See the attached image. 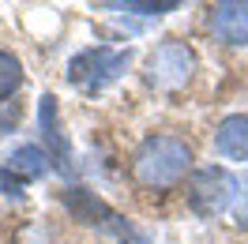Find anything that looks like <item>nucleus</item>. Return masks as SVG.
Listing matches in <instances>:
<instances>
[{"instance_id": "obj_12", "label": "nucleus", "mask_w": 248, "mask_h": 244, "mask_svg": "<svg viewBox=\"0 0 248 244\" xmlns=\"http://www.w3.org/2000/svg\"><path fill=\"white\" fill-rule=\"evenodd\" d=\"M233 222L237 229H248V173L237 177V199H233Z\"/></svg>"}, {"instance_id": "obj_2", "label": "nucleus", "mask_w": 248, "mask_h": 244, "mask_svg": "<svg viewBox=\"0 0 248 244\" xmlns=\"http://www.w3.org/2000/svg\"><path fill=\"white\" fill-rule=\"evenodd\" d=\"M196 68H200L196 49L188 42H181V38H166V42H158L151 49V57L143 64V79H147V87H155L162 94H173L192 83Z\"/></svg>"}, {"instance_id": "obj_10", "label": "nucleus", "mask_w": 248, "mask_h": 244, "mask_svg": "<svg viewBox=\"0 0 248 244\" xmlns=\"http://www.w3.org/2000/svg\"><path fill=\"white\" fill-rule=\"evenodd\" d=\"M19 87H23V64H19L16 53L0 49V102H4V98H12Z\"/></svg>"}, {"instance_id": "obj_8", "label": "nucleus", "mask_w": 248, "mask_h": 244, "mask_svg": "<svg viewBox=\"0 0 248 244\" xmlns=\"http://www.w3.org/2000/svg\"><path fill=\"white\" fill-rule=\"evenodd\" d=\"M4 173H12L16 181L31 184V181H42L49 169H53V162H49V154L42 151V143H19V147H12L8 151V158H4Z\"/></svg>"}, {"instance_id": "obj_6", "label": "nucleus", "mask_w": 248, "mask_h": 244, "mask_svg": "<svg viewBox=\"0 0 248 244\" xmlns=\"http://www.w3.org/2000/svg\"><path fill=\"white\" fill-rule=\"evenodd\" d=\"M207 27L222 46H248V0H218L207 12Z\"/></svg>"}, {"instance_id": "obj_3", "label": "nucleus", "mask_w": 248, "mask_h": 244, "mask_svg": "<svg viewBox=\"0 0 248 244\" xmlns=\"http://www.w3.org/2000/svg\"><path fill=\"white\" fill-rule=\"evenodd\" d=\"M128 64H132V49L91 46L68 61V83L87 94H102L106 87H113L128 72Z\"/></svg>"}, {"instance_id": "obj_4", "label": "nucleus", "mask_w": 248, "mask_h": 244, "mask_svg": "<svg viewBox=\"0 0 248 244\" xmlns=\"http://www.w3.org/2000/svg\"><path fill=\"white\" fill-rule=\"evenodd\" d=\"M61 203H64V211L72 214L79 226L102 229V233H109V237H117L121 244H147V237H143L140 229L132 226L128 218H121L102 196H94L91 188H64Z\"/></svg>"}, {"instance_id": "obj_11", "label": "nucleus", "mask_w": 248, "mask_h": 244, "mask_svg": "<svg viewBox=\"0 0 248 244\" xmlns=\"http://www.w3.org/2000/svg\"><path fill=\"white\" fill-rule=\"evenodd\" d=\"M177 8V0H158V4H136V0H128V4H109V12H132V15H166Z\"/></svg>"}, {"instance_id": "obj_13", "label": "nucleus", "mask_w": 248, "mask_h": 244, "mask_svg": "<svg viewBox=\"0 0 248 244\" xmlns=\"http://www.w3.org/2000/svg\"><path fill=\"white\" fill-rule=\"evenodd\" d=\"M0 188H4L12 199L23 196V181H16V177H12V173H4V169H0Z\"/></svg>"}, {"instance_id": "obj_9", "label": "nucleus", "mask_w": 248, "mask_h": 244, "mask_svg": "<svg viewBox=\"0 0 248 244\" xmlns=\"http://www.w3.org/2000/svg\"><path fill=\"white\" fill-rule=\"evenodd\" d=\"M215 154L226 162H248V113H230L218 121Z\"/></svg>"}, {"instance_id": "obj_5", "label": "nucleus", "mask_w": 248, "mask_h": 244, "mask_svg": "<svg viewBox=\"0 0 248 244\" xmlns=\"http://www.w3.org/2000/svg\"><path fill=\"white\" fill-rule=\"evenodd\" d=\"M237 199V177L226 166H203L188 181V207L200 218H218L226 214Z\"/></svg>"}, {"instance_id": "obj_7", "label": "nucleus", "mask_w": 248, "mask_h": 244, "mask_svg": "<svg viewBox=\"0 0 248 244\" xmlns=\"http://www.w3.org/2000/svg\"><path fill=\"white\" fill-rule=\"evenodd\" d=\"M38 132H42V151L49 154L53 169H68V139H64L61 113H57V98L53 94L38 98Z\"/></svg>"}, {"instance_id": "obj_1", "label": "nucleus", "mask_w": 248, "mask_h": 244, "mask_svg": "<svg viewBox=\"0 0 248 244\" xmlns=\"http://www.w3.org/2000/svg\"><path fill=\"white\" fill-rule=\"evenodd\" d=\"M188 173H192V147L170 132H151L132 154V177L147 192H170Z\"/></svg>"}]
</instances>
